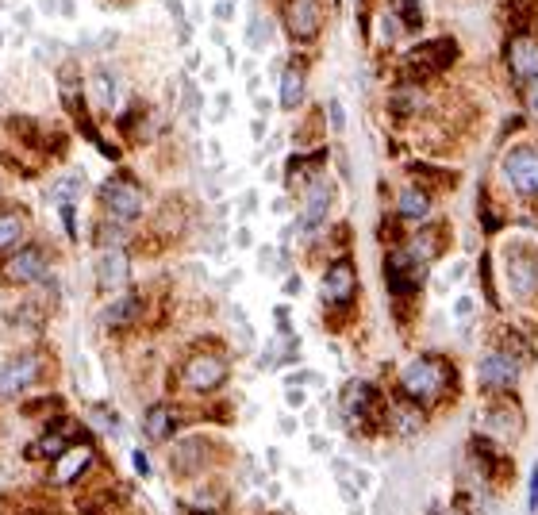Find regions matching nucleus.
<instances>
[{
  "label": "nucleus",
  "instance_id": "obj_1",
  "mask_svg": "<svg viewBox=\"0 0 538 515\" xmlns=\"http://www.w3.org/2000/svg\"><path fill=\"white\" fill-rule=\"evenodd\" d=\"M450 385H454V369L439 354H419L400 369V396L419 404V408L439 404Z\"/></svg>",
  "mask_w": 538,
  "mask_h": 515
},
{
  "label": "nucleus",
  "instance_id": "obj_2",
  "mask_svg": "<svg viewBox=\"0 0 538 515\" xmlns=\"http://www.w3.org/2000/svg\"><path fill=\"white\" fill-rule=\"evenodd\" d=\"M143 212H147V193L139 181L120 173V177H108L100 185V220L131 227V223L143 220Z\"/></svg>",
  "mask_w": 538,
  "mask_h": 515
},
{
  "label": "nucleus",
  "instance_id": "obj_3",
  "mask_svg": "<svg viewBox=\"0 0 538 515\" xmlns=\"http://www.w3.org/2000/svg\"><path fill=\"white\" fill-rule=\"evenodd\" d=\"M331 204H335V185L331 177L319 170L304 189H300V216H296V235L300 239H316V231L327 227V216H331Z\"/></svg>",
  "mask_w": 538,
  "mask_h": 515
},
{
  "label": "nucleus",
  "instance_id": "obj_4",
  "mask_svg": "<svg viewBox=\"0 0 538 515\" xmlns=\"http://www.w3.org/2000/svg\"><path fill=\"white\" fill-rule=\"evenodd\" d=\"M500 181L512 189L515 197L538 200V147L515 143L500 154Z\"/></svg>",
  "mask_w": 538,
  "mask_h": 515
},
{
  "label": "nucleus",
  "instance_id": "obj_5",
  "mask_svg": "<svg viewBox=\"0 0 538 515\" xmlns=\"http://www.w3.org/2000/svg\"><path fill=\"white\" fill-rule=\"evenodd\" d=\"M504 281L515 300H535L538 296V250L527 239H515L504 250Z\"/></svg>",
  "mask_w": 538,
  "mask_h": 515
},
{
  "label": "nucleus",
  "instance_id": "obj_6",
  "mask_svg": "<svg viewBox=\"0 0 538 515\" xmlns=\"http://www.w3.org/2000/svg\"><path fill=\"white\" fill-rule=\"evenodd\" d=\"M227 373H231V366H227V358H223L220 350H200V354H193L181 366V389L196 396H208L227 381Z\"/></svg>",
  "mask_w": 538,
  "mask_h": 515
},
{
  "label": "nucleus",
  "instance_id": "obj_7",
  "mask_svg": "<svg viewBox=\"0 0 538 515\" xmlns=\"http://www.w3.org/2000/svg\"><path fill=\"white\" fill-rule=\"evenodd\" d=\"M519 373H523V358H515L512 350L496 346L477 362V385L489 396H504L519 385Z\"/></svg>",
  "mask_w": 538,
  "mask_h": 515
},
{
  "label": "nucleus",
  "instance_id": "obj_8",
  "mask_svg": "<svg viewBox=\"0 0 538 515\" xmlns=\"http://www.w3.org/2000/svg\"><path fill=\"white\" fill-rule=\"evenodd\" d=\"M281 27L293 43H316L323 31V0H281Z\"/></svg>",
  "mask_w": 538,
  "mask_h": 515
},
{
  "label": "nucleus",
  "instance_id": "obj_9",
  "mask_svg": "<svg viewBox=\"0 0 538 515\" xmlns=\"http://www.w3.org/2000/svg\"><path fill=\"white\" fill-rule=\"evenodd\" d=\"M504 66H508V77L512 85H527V81H538V35L535 31H515L504 43Z\"/></svg>",
  "mask_w": 538,
  "mask_h": 515
},
{
  "label": "nucleus",
  "instance_id": "obj_10",
  "mask_svg": "<svg viewBox=\"0 0 538 515\" xmlns=\"http://www.w3.org/2000/svg\"><path fill=\"white\" fill-rule=\"evenodd\" d=\"M319 293H323V304H327L331 312L350 308V304L358 300V270H354V262H350V258H335V262L323 270Z\"/></svg>",
  "mask_w": 538,
  "mask_h": 515
},
{
  "label": "nucleus",
  "instance_id": "obj_11",
  "mask_svg": "<svg viewBox=\"0 0 538 515\" xmlns=\"http://www.w3.org/2000/svg\"><path fill=\"white\" fill-rule=\"evenodd\" d=\"M43 377V358L39 354H12L0 362V400H12V396H24L31 385H39Z\"/></svg>",
  "mask_w": 538,
  "mask_h": 515
},
{
  "label": "nucleus",
  "instance_id": "obj_12",
  "mask_svg": "<svg viewBox=\"0 0 538 515\" xmlns=\"http://www.w3.org/2000/svg\"><path fill=\"white\" fill-rule=\"evenodd\" d=\"M47 273H50V258L43 246H20L4 262V281L8 285H39V281H47Z\"/></svg>",
  "mask_w": 538,
  "mask_h": 515
},
{
  "label": "nucleus",
  "instance_id": "obj_13",
  "mask_svg": "<svg viewBox=\"0 0 538 515\" xmlns=\"http://www.w3.org/2000/svg\"><path fill=\"white\" fill-rule=\"evenodd\" d=\"M131 277V258L123 246H100L97 254V289L100 293H120Z\"/></svg>",
  "mask_w": 538,
  "mask_h": 515
},
{
  "label": "nucleus",
  "instance_id": "obj_14",
  "mask_svg": "<svg viewBox=\"0 0 538 515\" xmlns=\"http://www.w3.org/2000/svg\"><path fill=\"white\" fill-rule=\"evenodd\" d=\"M89 104L97 108L100 116H112L116 104H120V77L112 74V66H104V62L89 74Z\"/></svg>",
  "mask_w": 538,
  "mask_h": 515
},
{
  "label": "nucleus",
  "instance_id": "obj_15",
  "mask_svg": "<svg viewBox=\"0 0 538 515\" xmlns=\"http://www.w3.org/2000/svg\"><path fill=\"white\" fill-rule=\"evenodd\" d=\"M377 389L369 385V381H346L343 396H339V412H343L350 423H362V419L373 416V408H377Z\"/></svg>",
  "mask_w": 538,
  "mask_h": 515
},
{
  "label": "nucleus",
  "instance_id": "obj_16",
  "mask_svg": "<svg viewBox=\"0 0 538 515\" xmlns=\"http://www.w3.org/2000/svg\"><path fill=\"white\" fill-rule=\"evenodd\" d=\"M481 431L492 439H512L519 431V408H512V400H492L481 412Z\"/></svg>",
  "mask_w": 538,
  "mask_h": 515
},
{
  "label": "nucleus",
  "instance_id": "obj_17",
  "mask_svg": "<svg viewBox=\"0 0 538 515\" xmlns=\"http://www.w3.org/2000/svg\"><path fill=\"white\" fill-rule=\"evenodd\" d=\"M304 100H308V70H304V62H289V66L281 70L277 104H281L285 112H296Z\"/></svg>",
  "mask_w": 538,
  "mask_h": 515
},
{
  "label": "nucleus",
  "instance_id": "obj_18",
  "mask_svg": "<svg viewBox=\"0 0 538 515\" xmlns=\"http://www.w3.org/2000/svg\"><path fill=\"white\" fill-rule=\"evenodd\" d=\"M431 208H435V200H431V193L423 185H404L400 197H396V216L404 223H427L431 220Z\"/></svg>",
  "mask_w": 538,
  "mask_h": 515
},
{
  "label": "nucleus",
  "instance_id": "obj_19",
  "mask_svg": "<svg viewBox=\"0 0 538 515\" xmlns=\"http://www.w3.org/2000/svg\"><path fill=\"white\" fill-rule=\"evenodd\" d=\"M139 316H143V296L123 293V296H112V300H108V308H104L100 323L112 327V331H123V327H131Z\"/></svg>",
  "mask_w": 538,
  "mask_h": 515
},
{
  "label": "nucleus",
  "instance_id": "obj_20",
  "mask_svg": "<svg viewBox=\"0 0 538 515\" xmlns=\"http://www.w3.org/2000/svg\"><path fill=\"white\" fill-rule=\"evenodd\" d=\"M93 462V446H66L62 454H58V466H54V481L58 485H70L74 477H81L85 469Z\"/></svg>",
  "mask_w": 538,
  "mask_h": 515
},
{
  "label": "nucleus",
  "instance_id": "obj_21",
  "mask_svg": "<svg viewBox=\"0 0 538 515\" xmlns=\"http://www.w3.org/2000/svg\"><path fill=\"white\" fill-rule=\"evenodd\" d=\"M143 431H147L150 442H170L173 431H177V412H173V404H150L147 416H143Z\"/></svg>",
  "mask_w": 538,
  "mask_h": 515
},
{
  "label": "nucleus",
  "instance_id": "obj_22",
  "mask_svg": "<svg viewBox=\"0 0 538 515\" xmlns=\"http://www.w3.org/2000/svg\"><path fill=\"white\" fill-rule=\"evenodd\" d=\"M27 239V220L20 208H0V254L12 246H24Z\"/></svg>",
  "mask_w": 538,
  "mask_h": 515
},
{
  "label": "nucleus",
  "instance_id": "obj_23",
  "mask_svg": "<svg viewBox=\"0 0 538 515\" xmlns=\"http://www.w3.org/2000/svg\"><path fill=\"white\" fill-rule=\"evenodd\" d=\"M81 193H85V173H66V177H58L50 185V200L54 204H77Z\"/></svg>",
  "mask_w": 538,
  "mask_h": 515
},
{
  "label": "nucleus",
  "instance_id": "obj_24",
  "mask_svg": "<svg viewBox=\"0 0 538 515\" xmlns=\"http://www.w3.org/2000/svg\"><path fill=\"white\" fill-rule=\"evenodd\" d=\"M89 419H93V427H97V431L112 435V439H120L123 435V419L112 404H93V408H89Z\"/></svg>",
  "mask_w": 538,
  "mask_h": 515
},
{
  "label": "nucleus",
  "instance_id": "obj_25",
  "mask_svg": "<svg viewBox=\"0 0 538 515\" xmlns=\"http://www.w3.org/2000/svg\"><path fill=\"white\" fill-rule=\"evenodd\" d=\"M269 43H273V24H269V16H262V12L254 8L250 27H246V47H250V50H266Z\"/></svg>",
  "mask_w": 538,
  "mask_h": 515
},
{
  "label": "nucleus",
  "instance_id": "obj_26",
  "mask_svg": "<svg viewBox=\"0 0 538 515\" xmlns=\"http://www.w3.org/2000/svg\"><path fill=\"white\" fill-rule=\"evenodd\" d=\"M404 31H408V27L400 24V16H396L392 8H381V12H377V39H381L385 47H392V43H396Z\"/></svg>",
  "mask_w": 538,
  "mask_h": 515
},
{
  "label": "nucleus",
  "instance_id": "obj_27",
  "mask_svg": "<svg viewBox=\"0 0 538 515\" xmlns=\"http://www.w3.org/2000/svg\"><path fill=\"white\" fill-rule=\"evenodd\" d=\"M389 8L400 16V24L408 31H419L423 27V4L419 0H389Z\"/></svg>",
  "mask_w": 538,
  "mask_h": 515
},
{
  "label": "nucleus",
  "instance_id": "obj_28",
  "mask_svg": "<svg viewBox=\"0 0 538 515\" xmlns=\"http://www.w3.org/2000/svg\"><path fill=\"white\" fill-rule=\"evenodd\" d=\"M515 93H519V108H523V116L538 123V81H527V85H519Z\"/></svg>",
  "mask_w": 538,
  "mask_h": 515
},
{
  "label": "nucleus",
  "instance_id": "obj_29",
  "mask_svg": "<svg viewBox=\"0 0 538 515\" xmlns=\"http://www.w3.org/2000/svg\"><path fill=\"white\" fill-rule=\"evenodd\" d=\"M62 450H66V435H62V431H54V435L47 431L43 439L35 442V454H43V458H58Z\"/></svg>",
  "mask_w": 538,
  "mask_h": 515
},
{
  "label": "nucleus",
  "instance_id": "obj_30",
  "mask_svg": "<svg viewBox=\"0 0 538 515\" xmlns=\"http://www.w3.org/2000/svg\"><path fill=\"white\" fill-rule=\"evenodd\" d=\"M327 123H331V131H335V135H343L346 131V108H343V100L339 97L327 100Z\"/></svg>",
  "mask_w": 538,
  "mask_h": 515
},
{
  "label": "nucleus",
  "instance_id": "obj_31",
  "mask_svg": "<svg viewBox=\"0 0 538 515\" xmlns=\"http://www.w3.org/2000/svg\"><path fill=\"white\" fill-rule=\"evenodd\" d=\"M231 316H235V331H239V346H243V350H250V346H254V331H250V319H246L243 308H235Z\"/></svg>",
  "mask_w": 538,
  "mask_h": 515
},
{
  "label": "nucleus",
  "instance_id": "obj_32",
  "mask_svg": "<svg viewBox=\"0 0 538 515\" xmlns=\"http://www.w3.org/2000/svg\"><path fill=\"white\" fill-rule=\"evenodd\" d=\"M285 408H308V393L300 389V385H285Z\"/></svg>",
  "mask_w": 538,
  "mask_h": 515
},
{
  "label": "nucleus",
  "instance_id": "obj_33",
  "mask_svg": "<svg viewBox=\"0 0 538 515\" xmlns=\"http://www.w3.org/2000/svg\"><path fill=\"white\" fill-rule=\"evenodd\" d=\"M258 266H262V273H281V270H285V266H277V250H273V246L258 250Z\"/></svg>",
  "mask_w": 538,
  "mask_h": 515
},
{
  "label": "nucleus",
  "instance_id": "obj_34",
  "mask_svg": "<svg viewBox=\"0 0 538 515\" xmlns=\"http://www.w3.org/2000/svg\"><path fill=\"white\" fill-rule=\"evenodd\" d=\"M254 212H258V193H254V189H246L243 197H239V216H243V220H250Z\"/></svg>",
  "mask_w": 538,
  "mask_h": 515
},
{
  "label": "nucleus",
  "instance_id": "obj_35",
  "mask_svg": "<svg viewBox=\"0 0 538 515\" xmlns=\"http://www.w3.org/2000/svg\"><path fill=\"white\" fill-rule=\"evenodd\" d=\"M473 304H477L473 296H458V300H454V316H458V319H469V316H473Z\"/></svg>",
  "mask_w": 538,
  "mask_h": 515
},
{
  "label": "nucleus",
  "instance_id": "obj_36",
  "mask_svg": "<svg viewBox=\"0 0 538 515\" xmlns=\"http://www.w3.org/2000/svg\"><path fill=\"white\" fill-rule=\"evenodd\" d=\"M289 385H319V373H312V369H300V373H293V377H289Z\"/></svg>",
  "mask_w": 538,
  "mask_h": 515
},
{
  "label": "nucleus",
  "instance_id": "obj_37",
  "mask_svg": "<svg viewBox=\"0 0 538 515\" xmlns=\"http://www.w3.org/2000/svg\"><path fill=\"white\" fill-rule=\"evenodd\" d=\"M527 508H531V512H538V462H535V469H531V492H527Z\"/></svg>",
  "mask_w": 538,
  "mask_h": 515
},
{
  "label": "nucleus",
  "instance_id": "obj_38",
  "mask_svg": "<svg viewBox=\"0 0 538 515\" xmlns=\"http://www.w3.org/2000/svg\"><path fill=\"white\" fill-rule=\"evenodd\" d=\"M231 16H235V0H220V4H216V20H220V24H227Z\"/></svg>",
  "mask_w": 538,
  "mask_h": 515
},
{
  "label": "nucleus",
  "instance_id": "obj_39",
  "mask_svg": "<svg viewBox=\"0 0 538 515\" xmlns=\"http://www.w3.org/2000/svg\"><path fill=\"white\" fill-rule=\"evenodd\" d=\"M266 131H269V120H266V116H258V120L250 123V135H254V139H258V143H262V139H266Z\"/></svg>",
  "mask_w": 538,
  "mask_h": 515
},
{
  "label": "nucleus",
  "instance_id": "obj_40",
  "mask_svg": "<svg viewBox=\"0 0 538 515\" xmlns=\"http://www.w3.org/2000/svg\"><path fill=\"white\" fill-rule=\"evenodd\" d=\"M135 469H139L143 477H147V473H150V458H147V450H135Z\"/></svg>",
  "mask_w": 538,
  "mask_h": 515
},
{
  "label": "nucleus",
  "instance_id": "obj_41",
  "mask_svg": "<svg viewBox=\"0 0 538 515\" xmlns=\"http://www.w3.org/2000/svg\"><path fill=\"white\" fill-rule=\"evenodd\" d=\"M235 246H243V250H246V246H254V239H250V227H246V223L235 231Z\"/></svg>",
  "mask_w": 538,
  "mask_h": 515
},
{
  "label": "nucleus",
  "instance_id": "obj_42",
  "mask_svg": "<svg viewBox=\"0 0 538 515\" xmlns=\"http://www.w3.org/2000/svg\"><path fill=\"white\" fill-rule=\"evenodd\" d=\"M300 289H304V281H300V277H285V296H296Z\"/></svg>",
  "mask_w": 538,
  "mask_h": 515
},
{
  "label": "nucleus",
  "instance_id": "obj_43",
  "mask_svg": "<svg viewBox=\"0 0 538 515\" xmlns=\"http://www.w3.org/2000/svg\"><path fill=\"white\" fill-rule=\"evenodd\" d=\"M312 450H316V454H323V450H331V442L323 439V435H312Z\"/></svg>",
  "mask_w": 538,
  "mask_h": 515
},
{
  "label": "nucleus",
  "instance_id": "obj_44",
  "mask_svg": "<svg viewBox=\"0 0 538 515\" xmlns=\"http://www.w3.org/2000/svg\"><path fill=\"white\" fill-rule=\"evenodd\" d=\"M273 212H277V216H285V212H289V197H277V200H273Z\"/></svg>",
  "mask_w": 538,
  "mask_h": 515
},
{
  "label": "nucleus",
  "instance_id": "obj_45",
  "mask_svg": "<svg viewBox=\"0 0 538 515\" xmlns=\"http://www.w3.org/2000/svg\"><path fill=\"white\" fill-rule=\"evenodd\" d=\"M281 431H285V435H293V431H296V419H293V416H281Z\"/></svg>",
  "mask_w": 538,
  "mask_h": 515
},
{
  "label": "nucleus",
  "instance_id": "obj_46",
  "mask_svg": "<svg viewBox=\"0 0 538 515\" xmlns=\"http://www.w3.org/2000/svg\"><path fill=\"white\" fill-rule=\"evenodd\" d=\"M39 8L43 12H58V0H39Z\"/></svg>",
  "mask_w": 538,
  "mask_h": 515
}]
</instances>
